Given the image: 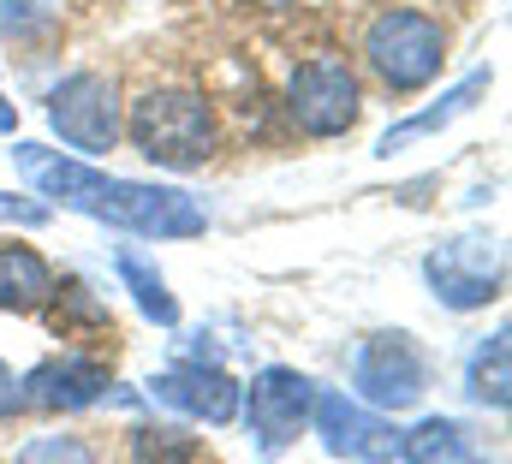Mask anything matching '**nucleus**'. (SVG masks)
<instances>
[{
    "label": "nucleus",
    "instance_id": "nucleus-1",
    "mask_svg": "<svg viewBox=\"0 0 512 464\" xmlns=\"http://www.w3.org/2000/svg\"><path fill=\"white\" fill-rule=\"evenodd\" d=\"M12 161L36 179V191H48L54 203L78 209V215H96L120 232H149V238H197L209 227L203 209L185 197V191H167V185H137V179H114V173H96L72 155H54L42 143H18Z\"/></svg>",
    "mask_w": 512,
    "mask_h": 464
},
{
    "label": "nucleus",
    "instance_id": "nucleus-2",
    "mask_svg": "<svg viewBox=\"0 0 512 464\" xmlns=\"http://www.w3.org/2000/svg\"><path fill=\"white\" fill-rule=\"evenodd\" d=\"M126 137L143 161H155L167 173L203 167L215 155V143H221L209 102L191 96V90H143L126 114Z\"/></svg>",
    "mask_w": 512,
    "mask_h": 464
},
{
    "label": "nucleus",
    "instance_id": "nucleus-3",
    "mask_svg": "<svg viewBox=\"0 0 512 464\" xmlns=\"http://www.w3.org/2000/svg\"><path fill=\"white\" fill-rule=\"evenodd\" d=\"M364 60H370V72L382 78L393 96H417L447 66V30H441V18H429L417 6H393V12H382L370 24Z\"/></svg>",
    "mask_w": 512,
    "mask_h": 464
},
{
    "label": "nucleus",
    "instance_id": "nucleus-4",
    "mask_svg": "<svg viewBox=\"0 0 512 464\" xmlns=\"http://www.w3.org/2000/svg\"><path fill=\"white\" fill-rule=\"evenodd\" d=\"M48 125L60 131V143H72L78 155H108L126 131V108H120V90L114 78L102 72H72L66 84H54L48 96Z\"/></svg>",
    "mask_w": 512,
    "mask_h": 464
},
{
    "label": "nucleus",
    "instance_id": "nucleus-5",
    "mask_svg": "<svg viewBox=\"0 0 512 464\" xmlns=\"http://www.w3.org/2000/svg\"><path fill=\"white\" fill-rule=\"evenodd\" d=\"M286 108L298 119V131L310 137H340L352 131L364 114V90H358V72L340 60V54H310L292 84H286Z\"/></svg>",
    "mask_w": 512,
    "mask_h": 464
},
{
    "label": "nucleus",
    "instance_id": "nucleus-6",
    "mask_svg": "<svg viewBox=\"0 0 512 464\" xmlns=\"http://www.w3.org/2000/svg\"><path fill=\"white\" fill-rule=\"evenodd\" d=\"M423 274H429V286H435V298H441L447 310H483V304L501 298L507 256H501L495 238L465 232V238H447L441 250H429Z\"/></svg>",
    "mask_w": 512,
    "mask_h": 464
},
{
    "label": "nucleus",
    "instance_id": "nucleus-7",
    "mask_svg": "<svg viewBox=\"0 0 512 464\" xmlns=\"http://www.w3.org/2000/svg\"><path fill=\"white\" fill-rule=\"evenodd\" d=\"M310 411H316V381L310 375H298V369H262L251 381V399H245V423H251L256 447L262 453H280V447H292L298 441V429L310 423Z\"/></svg>",
    "mask_w": 512,
    "mask_h": 464
},
{
    "label": "nucleus",
    "instance_id": "nucleus-8",
    "mask_svg": "<svg viewBox=\"0 0 512 464\" xmlns=\"http://www.w3.org/2000/svg\"><path fill=\"white\" fill-rule=\"evenodd\" d=\"M352 381H358V405L399 411V405L423 399V387H429V357L411 346V334H376V340H364V351H358Z\"/></svg>",
    "mask_w": 512,
    "mask_h": 464
},
{
    "label": "nucleus",
    "instance_id": "nucleus-9",
    "mask_svg": "<svg viewBox=\"0 0 512 464\" xmlns=\"http://www.w3.org/2000/svg\"><path fill=\"white\" fill-rule=\"evenodd\" d=\"M316 429H322V447L334 459H393L399 453V429H387L376 411H364L358 399H340V393H316Z\"/></svg>",
    "mask_w": 512,
    "mask_h": 464
},
{
    "label": "nucleus",
    "instance_id": "nucleus-10",
    "mask_svg": "<svg viewBox=\"0 0 512 464\" xmlns=\"http://www.w3.org/2000/svg\"><path fill=\"white\" fill-rule=\"evenodd\" d=\"M149 393H155L161 405L185 411V417L215 423V429L239 417V381H233V375H221L215 363H185V369H167V375H155V381H149Z\"/></svg>",
    "mask_w": 512,
    "mask_h": 464
},
{
    "label": "nucleus",
    "instance_id": "nucleus-11",
    "mask_svg": "<svg viewBox=\"0 0 512 464\" xmlns=\"http://www.w3.org/2000/svg\"><path fill=\"white\" fill-rule=\"evenodd\" d=\"M18 387H24V405H36V411H84V405H96L108 393V369L96 357L72 351V357H48Z\"/></svg>",
    "mask_w": 512,
    "mask_h": 464
},
{
    "label": "nucleus",
    "instance_id": "nucleus-12",
    "mask_svg": "<svg viewBox=\"0 0 512 464\" xmlns=\"http://www.w3.org/2000/svg\"><path fill=\"white\" fill-rule=\"evenodd\" d=\"M54 298V268L18 244V238H0V310H42Z\"/></svg>",
    "mask_w": 512,
    "mask_h": 464
},
{
    "label": "nucleus",
    "instance_id": "nucleus-13",
    "mask_svg": "<svg viewBox=\"0 0 512 464\" xmlns=\"http://www.w3.org/2000/svg\"><path fill=\"white\" fill-rule=\"evenodd\" d=\"M399 453H405V464H477L465 423H453V417H429V423H417V429L399 441Z\"/></svg>",
    "mask_w": 512,
    "mask_h": 464
},
{
    "label": "nucleus",
    "instance_id": "nucleus-14",
    "mask_svg": "<svg viewBox=\"0 0 512 464\" xmlns=\"http://www.w3.org/2000/svg\"><path fill=\"white\" fill-rule=\"evenodd\" d=\"M465 387H471V399L477 405H495V411H507L512 399V375H507V334H489L477 357H471V369H465Z\"/></svg>",
    "mask_w": 512,
    "mask_h": 464
},
{
    "label": "nucleus",
    "instance_id": "nucleus-15",
    "mask_svg": "<svg viewBox=\"0 0 512 464\" xmlns=\"http://www.w3.org/2000/svg\"><path fill=\"white\" fill-rule=\"evenodd\" d=\"M0 30L18 48H42L60 30V0H0Z\"/></svg>",
    "mask_w": 512,
    "mask_h": 464
},
{
    "label": "nucleus",
    "instance_id": "nucleus-16",
    "mask_svg": "<svg viewBox=\"0 0 512 464\" xmlns=\"http://www.w3.org/2000/svg\"><path fill=\"white\" fill-rule=\"evenodd\" d=\"M203 453V441L191 435V429H173V423H143L137 435H131V464H197Z\"/></svg>",
    "mask_w": 512,
    "mask_h": 464
},
{
    "label": "nucleus",
    "instance_id": "nucleus-17",
    "mask_svg": "<svg viewBox=\"0 0 512 464\" xmlns=\"http://www.w3.org/2000/svg\"><path fill=\"white\" fill-rule=\"evenodd\" d=\"M120 274H126V286H131V298L143 304V316H155L161 328H173L179 322V304L167 298V286H161V274H149L131 250H120Z\"/></svg>",
    "mask_w": 512,
    "mask_h": 464
},
{
    "label": "nucleus",
    "instance_id": "nucleus-18",
    "mask_svg": "<svg viewBox=\"0 0 512 464\" xmlns=\"http://www.w3.org/2000/svg\"><path fill=\"white\" fill-rule=\"evenodd\" d=\"M483 90H489V72H471V78H465V84H459V90L447 96V108H435V114H417L411 125H399V131H387V137H382V155L393 149V143H405V137H417V131H435V125H447L453 114H465V108H471V102H477Z\"/></svg>",
    "mask_w": 512,
    "mask_h": 464
},
{
    "label": "nucleus",
    "instance_id": "nucleus-19",
    "mask_svg": "<svg viewBox=\"0 0 512 464\" xmlns=\"http://www.w3.org/2000/svg\"><path fill=\"white\" fill-rule=\"evenodd\" d=\"M18 464H102V459L78 435H36V441L18 447Z\"/></svg>",
    "mask_w": 512,
    "mask_h": 464
},
{
    "label": "nucleus",
    "instance_id": "nucleus-20",
    "mask_svg": "<svg viewBox=\"0 0 512 464\" xmlns=\"http://www.w3.org/2000/svg\"><path fill=\"white\" fill-rule=\"evenodd\" d=\"M48 215H54L48 203H24V197H6V191H0V221H18V227H42Z\"/></svg>",
    "mask_w": 512,
    "mask_h": 464
},
{
    "label": "nucleus",
    "instance_id": "nucleus-21",
    "mask_svg": "<svg viewBox=\"0 0 512 464\" xmlns=\"http://www.w3.org/2000/svg\"><path fill=\"white\" fill-rule=\"evenodd\" d=\"M0 131H18V108H12L6 96H0Z\"/></svg>",
    "mask_w": 512,
    "mask_h": 464
}]
</instances>
